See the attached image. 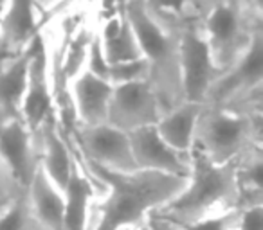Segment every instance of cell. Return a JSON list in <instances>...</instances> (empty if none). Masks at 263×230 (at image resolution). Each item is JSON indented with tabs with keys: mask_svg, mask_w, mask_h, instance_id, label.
<instances>
[{
	"mask_svg": "<svg viewBox=\"0 0 263 230\" xmlns=\"http://www.w3.org/2000/svg\"><path fill=\"white\" fill-rule=\"evenodd\" d=\"M72 151L103 187L101 194L96 196L88 230H117L121 226L144 225L150 212L168 203L186 185V176L144 169L112 171L81 158L74 148Z\"/></svg>",
	"mask_w": 263,
	"mask_h": 230,
	"instance_id": "obj_1",
	"label": "cell"
},
{
	"mask_svg": "<svg viewBox=\"0 0 263 230\" xmlns=\"http://www.w3.org/2000/svg\"><path fill=\"white\" fill-rule=\"evenodd\" d=\"M123 11L150 67L148 81L162 112H166L184 101L179 70V26L154 11L146 0H126Z\"/></svg>",
	"mask_w": 263,
	"mask_h": 230,
	"instance_id": "obj_2",
	"label": "cell"
},
{
	"mask_svg": "<svg viewBox=\"0 0 263 230\" xmlns=\"http://www.w3.org/2000/svg\"><path fill=\"white\" fill-rule=\"evenodd\" d=\"M234 207H238V191L233 164H216L193 144L190 150L186 185L168 203L154 212L179 225H186L204 216Z\"/></svg>",
	"mask_w": 263,
	"mask_h": 230,
	"instance_id": "obj_3",
	"label": "cell"
},
{
	"mask_svg": "<svg viewBox=\"0 0 263 230\" xmlns=\"http://www.w3.org/2000/svg\"><path fill=\"white\" fill-rule=\"evenodd\" d=\"M263 112L245 113L202 104L193 144L216 164H233L247 148L263 142Z\"/></svg>",
	"mask_w": 263,
	"mask_h": 230,
	"instance_id": "obj_4",
	"label": "cell"
},
{
	"mask_svg": "<svg viewBox=\"0 0 263 230\" xmlns=\"http://www.w3.org/2000/svg\"><path fill=\"white\" fill-rule=\"evenodd\" d=\"M200 24L213 61L222 72L247 47L252 33L263 27V16L249 11L241 0H209Z\"/></svg>",
	"mask_w": 263,
	"mask_h": 230,
	"instance_id": "obj_5",
	"label": "cell"
},
{
	"mask_svg": "<svg viewBox=\"0 0 263 230\" xmlns=\"http://www.w3.org/2000/svg\"><path fill=\"white\" fill-rule=\"evenodd\" d=\"M179 70L184 101L204 104L220 72L213 61L200 18L179 26Z\"/></svg>",
	"mask_w": 263,
	"mask_h": 230,
	"instance_id": "obj_6",
	"label": "cell"
},
{
	"mask_svg": "<svg viewBox=\"0 0 263 230\" xmlns=\"http://www.w3.org/2000/svg\"><path fill=\"white\" fill-rule=\"evenodd\" d=\"M263 88V27L252 33L247 47L218 74L204 104L229 106Z\"/></svg>",
	"mask_w": 263,
	"mask_h": 230,
	"instance_id": "obj_7",
	"label": "cell"
},
{
	"mask_svg": "<svg viewBox=\"0 0 263 230\" xmlns=\"http://www.w3.org/2000/svg\"><path fill=\"white\" fill-rule=\"evenodd\" d=\"M70 146L81 158L112 171H136L132 157L128 133L116 126L103 122L96 126L76 124L70 133H65Z\"/></svg>",
	"mask_w": 263,
	"mask_h": 230,
	"instance_id": "obj_8",
	"label": "cell"
},
{
	"mask_svg": "<svg viewBox=\"0 0 263 230\" xmlns=\"http://www.w3.org/2000/svg\"><path fill=\"white\" fill-rule=\"evenodd\" d=\"M162 115V106L150 81L116 85L112 88L106 122L130 133L152 126Z\"/></svg>",
	"mask_w": 263,
	"mask_h": 230,
	"instance_id": "obj_9",
	"label": "cell"
},
{
	"mask_svg": "<svg viewBox=\"0 0 263 230\" xmlns=\"http://www.w3.org/2000/svg\"><path fill=\"white\" fill-rule=\"evenodd\" d=\"M0 158L16 183L27 189L38 169V150L36 137L24 124L20 115L0 117Z\"/></svg>",
	"mask_w": 263,
	"mask_h": 230,
	"instance_id": "obj_10",
	"label": "cell"
},
{
	"mask_svg": "<svg viewBox=\"0 0 263 230\" xmlns=\"http://www.w3.org/2000/svg\"><path fill=\"white\" fill-rule=\"evenodd\" d=\"M128 139L137 169L166 173L173 176H187L190 153H182L170 146L159 135L155 124L134 130L128 133Z\"/></svg>",
	"mask_w": 263,
	"mask_h": 230,
	"instance_id": "obj_11",
	"label": "cell"
},
{
	"mask_svg": "<svg viewBox=\"0 0 263 230\" xmlns=\"http://www.w3.org/2000/svg\"><path fill=\"white\" fill-rule=\"evenodd\" d=\"M52 113H54V95H52L47 56H45L44 40L40 33L34 45L33 58H31L29 77H27V87L20 102L18 115L24 124L33 133H36Z\"/></svg>",
	"mask_w": 263,
	"mask_h": 230,
	"instance_id": "obj_12",
	"label": "cell"
},
{
	"mask_svg": "<svg viewBox=\"0 0 263 230\" xmlns=\"http://www.w3.org/2000/svg\"><path fill=\"white\" fill-rule=\"evenodd\" d=\"M44 27L33 0H4L0 15V59L26 51Z\"/></svg>",
	"mask_w": 263,
	"mask_h": 230,
	"instance_id": "obj_13",
	"label": "cell"
},
{
	"mask_svg": "<svg viewBox=\"0 0 263 230\" xmlns=\"http://www.w3.org/2000/svg\"><path fill=\"white\" fill-rule=\"evenodd\" d=\"M34 137H36L38 165L60 189L65 191L74 168V155L69 140L58 124L56 112L40 126Z\"/></svg>",
	"mask_w": 263,
	"mask_h": 230,
	"instance_id": "obj_14",
	"label": "cell"
},
{
	"mask_svg": "<svg viewBox=\"0 0 263 230\" xmlns=\"http://www.w3.org/2000/svg\"><path fill=\"white\" fill-rule=\"evenodd\" d=\"M112 88L114 85L110 81L94 76L87 70L74 77L67 88V94L72 102L78 124L96 126L106 122Z\"/></svg>",
	"mask_w": 263,
	"mask_h": 230,
	"instance_id": "obj_15",
	"label": "cell"
},
{
	"mask_svg": "<svg viewBox=\"0 0 263 230\" xmlns=\"http://www.w3.org/2000/svg\"><path fill=\"white\" fill-rule=\"evenodd\" d=\"M101 183L83 168V164L74 155V168L65 189V230H88L92 207H94L96 196L101 194Z\"/></svg>",
	"mask_w": 263,
	"mask_h": 230,
	"instance_id": "obj_16",
	"label": "cell"
},
{
	"mask_svg": "<svg viewBox=\"0 0 263 230\" xmlns=\"http://www.w3.org/2000/svg\"><path fill=\"white\" fill-rule=\"evenodd\" d=\"M31 211L44 230H65V191H62L38 165L26 189Z\"/></svg>",
	"mask_w": 263,
	"mask_h": 230,
	"instance_id": "obj_17",
	"label": "cell"
},
{
	"mask_svg": "<svg viewBox=\"0 0 263 230\" xmlns=\"http://www.w3.org/2000/svg\"><path fill=\"white\" fill-rule=\"evenodd\" d=\"M38 36L26 51L15 56H8L0 61V117L18 115L20 102H22L24 92L27 87V77H29L31 58H33Z\"/></svg>",
	"mask_w": 263,
	"mask_h": 230,
	"instance_id": "obj_18",
	"label": "cell"
},
{
	"mask_svg": "<svg viewBox=\"0 0 263 230\" xmlns=\"http://www.w3.org/2000/svg\"><path fill=\"white\" fill-rule=\"evenodd\" d=\"M200 112L202 102L182 101L173 108L162 112L159 121L155 122V128L172 148L182 153H190Z\"/></svg>",
	"mask_w": 263,
	"mask_h": 230,
	"instance_id": "obj_19",
	"label": "cell"
},
{
	"mask_svg": "<svg viewBox=\"0 0 263 230\" xmlns=\"http://www.w3.org/2000/svg\"><path fill=\"white\" fill-rule=\"evenodd\" d=\"M238 207L263 203V142L252 144L233 162Z\"/></svg>",
	"mask_w": 263,
	"mask_h": 230,
	"instance_id": "obj_20",
	"label": "cell"
},
{
	"mask_svg": "<svg viewBox=\"0 0 263 230\" xmlns=\"http://www.w3.org/2000/svg\"><path fill=\"white\" fill-rule=\"evenodd\" d=\"M0 230H44L31 211L26 191H20L0 208Z\"/></svg>",
	"mask_w": 263,
	"mask_h": 230,
	"instance_id": "obj_21",
	"label": "cell"
},
{
	"mask_svg": "<svg viewBox=\"0 0 263 230\" xmlns=\"http://www.w3.org/2000/svg\"><path fill=\"white\" fill-rule=\"evenodd\" d=\"M146 2L154 11L175 22L177 26L187 20L202 18V13L209 4V0H146Z\"/></svg>",
	"mask_w": 263,
	"mask_h": 230,
	"instance_id": "obj_22",
	"label": "cell"
},
{
	"mask_svg": "<svg viewBox=\"0 0 263 230\" xmlns=\"http://www.w3.org/2000/svg\"><path fill=\"white\" fill-rule=\"evenodd\" d=\"M148 76H150V67L143 56L136 59H128V61L114 63L108 69V81L114 87L124 83H136V81H148Z\"/></svg>",
	"mask_w": 263,
	"mask_h": 230,
	"instance_id": "obj_23",
	"label": "cell"
},
{
	"mask_svg": "<svg viewBox=\"0 0 263 230\" xmlns=\"http://www.w3.org/2000/svg\"><path fill=\"white\" fill-rule=\"evenodd\" d=\"M238 221V207L229 208V211L215 212V214L204 216V218L197 219L182 225L186 230H231L236 226Z\"/></svg>",
	"mask_w": 263,
	"mask_h": 230,
	"instance_id": "obj_24",
	"label": "cell"
},
{
	"mask_svg": "<svg viewBox=\"0 0 263 230\" xmlns=\"http://www.w3.org/2000/svg\"><path fill=\"white\" fill-rule=\"evenodd\" d=\"M108 69L110 63L106 61L105 51H103V44L101 38L98 34V29L92 34L90 45H88V52H87V61H85V70L98 77H103V79L108 81Z\"/></svg>",
	"mask_w": 263,
	"mask_h": 230,
	"instance_id": "obj_25",
	"label": "cell"
},
{
	"mask_svg": "<svg viewBox=\"0 0 263 230\" xmlns=\"http://www.w3.org/2000/svg\"><path fill=\"white\" fill-rule=\"evenodd\" d=\"M238 230H263V203L238 207Z\"/></svg>",
	"mask_w": 263,
	"mask_h": 230,
	"instance_id": "obj_26",
	"label": "cell"
},
{
	"mask_svg": "<svg viewBox=\"0 0 263 230\" xmlns=\"http://www.w3.org/2000/svg\"><path fill=\"white\" fill-rule=\"evenodd\" d=\"M20 191H26V189H22V187L16 183V180L13 178L8 165L0 158V208L4 207L8 201H11L13 196H16Z\"/></svg>",
	"mask_w": 263,
	"mask_h": 230,
	"instance_id": "obj_27",
	"label": "cell"
},
{
	"mask_svg": "<svg viewBox=\"0 0 263 230\" xmlns=\"http://www.w3.org/2000/svg\"><path fill=\"white\" fill-rule=\"evenodd\" d=\"M74 2H83V0H33V4L44 16V26L47 20H51L52 16L58 15L62 9H65L67 6L74 4Z\"/></svg>",
	"mask_w": 263,
	"mask_h": 230,
	"instance_id": "obj_28",
	"label": "cell"
},
{
	"mask_svg": "<svg viewBox=\"0 0 263 230\" xmlns=\"http://www.w3.org/2000/svg\"><path fill=\"white\" fill-rule=\"evenodd\" d=\"M146 226H148V230H186L182 225L164 218V216H159L157 212H150V214H148Z\"/></svg>",
	"mask_w": 263,
	"mask_h": 230,
	"instance_id": "obj_29",
	"label": "cell"
},
{
	"mask_svg": "<svg viewBox=\"0 0 263 230\" xmlns=\"http://www.w3.org/2000/svg\"><path fill=\"white\" fill-rule=\"evenodd\" d=\"M241 2L247 6V9L251 13L263 16V0H241Z\"/></svg>",
	"mask_w": 263,
	"mask_h": 230,
	"instance_id": "obj_30",
	"label": "cell"
},
{
	"mask_svg": "<svg viewBox=\"0 0 263 230\" xmlns=\"http://www.w3.org/2000/svg\"><path fill=\"white\" fill-rule=\"evenodd\" d=\"M117 230H148V226H146V223H144V225H130V226H121V228H117Z\"/></svg>",
	"mask_w": 263,
	"mask_h": 230,
	"instance_id": "obj_31",
	"label": "cell"
},
{
	"mask_svg": "<svg viewBox=\"0 0 263 230\" xmlns=\"http://www.w3.org/2000/svg\"><path fill=\"white\" fill-rule=\"evenodd\" d=\"M2 8H4V0H0V15H2Z\"/></svg>",
	"mask_w": 263,
	"mask_h": 230,
	"instance_id": "obj_32",
	"label": "cell"
},
{
	"mask_svg": "<svg viewBox=\"0 0 263 230\" xmlns=\"http://www.w3.org/2000/svg\"><path fill=\"white\" fill-rule=\"evenodd\" d=\"M117 2H119V4H121V6H123V4H124V2H126V0H117Z\"/></svg>",
	"mask_w": 263,
	"mask_h": 230,
	"instance_id": "obj_33",
	"label": "cell"
},
{
	"mask_svg": "<svg viewBox=\"0 0 263 230\" xmlns=\"http://www.w3.org/2000/svg\"><path fill=\"white\" fill-rule=\"evenodd\" d=\"M231 230H238V228H236V226H234V228H231Z\"/></svg>",
	"mask_w": 263,
	"mask_h": 230,
	"instance_id": "obj_34",
	"label": "cell"
},
{
	"mask_svg": "<svg viewBox=\"0 0 263 230\" xmlns=\"http://www.w3.org/2000/svg\"><path fill=\"white\" fill-rule=\"evenodd\" d=\"M0 61H2V59H0Z\"/></svg>",
	"mask_w": 263,
	"mask_h": 230,
	"instance_id": "obj_35",
	"label": "cell"
}]
</instances>
